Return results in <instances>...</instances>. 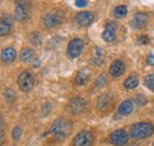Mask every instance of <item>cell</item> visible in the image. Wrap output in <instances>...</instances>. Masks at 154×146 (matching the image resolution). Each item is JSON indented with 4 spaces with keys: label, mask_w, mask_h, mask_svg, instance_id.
<instances>
[{
    "label": "cell",
    "mask_w": 154,
    "mask_h": 146,
    "mask_svg": "<svg viewBox=\"0 0 154 146\" xmlns=\"http://www.w3.org/2000/svg\"><path fill=\"white\" fill-rule=\"evenodd\" d=\"M154 132V126L149 122H136L131 126L129 134L136 140H142L151 137Z\"/></svg>",
    "instance_id": "cell-1"
},
{
    "label": "cell",
    "mask_w": 154,
    "mask_h": 146,
    "mask_svg": "<svg viewBox=\"0 0 154 146\" xmlns=\"http://www.w3.org/2000/svg\"><path fill=\"white\" fill-rule=\"evenodd\" d=\"M70 131H71L70 124L65 119H62V118H58L57 120H55L50 128L51 134H54V137L57 140H64L70 134Z\"/></svg>",
    "instance_id": "cell-2"
},
{
    "label": "cell",
    "mask_w": 154,
    "mask_h": 146,
    "mask_svg": "<svg viewBox=\"0 0 154 146\" xmlns=\"http://www.w3.org/2000/svg\"><path fill=\"white\" fill-rule=\"evenodd\" d=\"M62 21H63V13L59 11H50L45 13L43 17V25L48 29L56 27Z\"/></svg>",
    "instance_id": "cell-3"
},
{
    "label": "cell",
    "mask_w": 154,
    "mask_h": 146,
    "mask_svg": "<svg viewBox=\"0 0 154 146\" xmlns=\"http://www.w3.org/2000/svg\"><path fill=\"white\" fill-rule=\"evenodd\" d=\"M94 144V134L90 131H82L74 138L72 146H93Z\"/></svg>",
    "instance_id": "cell-4"
},
{
    "label": "cell",
    "mask_w": 154,
    "mask_h": 146,
    "mask_svg": "<svg viewBox=\"0 0 154 146\" xmlns=\"http://www.w3.org/2000/svg\"><path fill=\"white\" fill-rule=\"evenodd\" d=\"M18 84L23 91H30L35 86V77L29 70H25L18 76Z\"/></svg>",
    "instance_id": "cell-5"
},
{
    "label": "cell",
    "mask_w": 154,
    "mask_h": 146,
    "mask_svg": "<svg viewBox=\"0 0 154 146\" xmlns=\"http://www.w3.org/2000/svg\"><path fill=\"white\" fill-rule=\"evenodd\" d=\"M87 107V103H85V100L83 97H79L76 96L74 99H71L68 103V110L72 114H81L83 113L84 110Z\"/></svg>",
    "instance_id": "cell-6"
},
{
    "label": "cell",
    "mask_w": 154,
    "mask_h": 146,
    "mask_svg": "<svg viewBox=\"0 0 154 146\" xmlns=\"http://www.w3.org/2000/svg\"><path fill=\"white\" fill-rule=\"evenodd\" d=\"M29 14H30V5L26 1L18 2L14 10V18L19 21H23L29 18Z\"/></svg>",
    "instance_id": "cell-7"
},
{
    "label": "cell",
    "mask_w": 154,
    "mask_h": 146,
    "mask_svg": "<svg viewBox=\"0 0 154 146\" xmlns=\"http://www.w3.org/2000/svg\"><path fill=\"white\" fill-rule=\"evenodd\" d=\"M83 50V40L79 38H75L72 39L69 45H68V55L70 56L71 58H76L81 55Z\"/></svg>",
    "instance_id": "cell-8"
},
{
    "label": "cell",
    "mask_w": 154,
    "mask_h": 146,
    "mask_svg": "<svg viewBox=\"0 0 154 146\" xmlns=\"http://www.w3.org/2000/svg\"><path fill=\"white\" fill-rule=\"evenodd\" d=\"M109 139L112 144L116 146H122L128 143V134L123 129H116L110 134Z\"/></svg>",
    "instance_id": "cell-9"
},
{
    "label": "cell",
    "mask_w": 154,
    "mask_h": 146,
    "mask_svg": "<svg viewBox=\"0 0 154 146\" xmlns=\"http://www.w3.org/2000/svg\"><path fill=\"white\" fill-rule=\"evenodd\" d=\"M113 95L109 94V93H106V94H102L98 96L96 101V108L98 110H108L112 103H113Z\"/></svg>",
    "instance_id": "cell-10"
},
{
    "label": "cell",
    "mask_w": 154,
    "mask_h": 146,
    "mask_svg": "<svg viewBox=\"0 0 154 146\" xmlns=\"http://www.w3.org/2000/svg\"><path fill=\"white\" fill-rule=\"evenodd\" d=\"M102 38L106 40V42H113L116 38V25L115 23L113 21H109L104 26V30L102 32Z\"/></svg>",
    "instance_id": "cell-11"
},
{
    "label": "cell",
    "mask_w": 154,
    "mask_h": 146,
    "mask_svg": "<svg viewBox=\"0 0 154 146\" xmlns=\"http://www.w3.org/2000/svg\"><path fill=\"white\" fill-rule=\"evenodd\" d=\"M147 21H148V17H147L146 13L137 12L132 19V26L136 30H141V29H143L146 26Z\"/></svg>",
    "instance_id": "cell-12"
},
{
    "label": "cell",
    "mask_w": 154,
    "mask_h": 146,
    "mask_svg": "<svg viewBox=\"0 0 154 146\" xmlns=\"http://www.w3.org/2000/svg\"><path fill=\"white\" fill-rule=\"evenodd\" d=\"M75 19H76V23L78 25H81V26H88V25H90V24L93 23L94 16H93L91 12L85 11V12H79V13H77Z\"/></svg>",
    "instance_id": "cell-13"
},
{
    "label": "cell",
    "mask_w": 154,
    "mask_h": 146,
    "mask_svg": "<svg viewBox=\"0 0 154 146\" xmlns=\"http://www.w3.org/2000/svg\"><path fill=\"white\" fill-rule=\"evenodd\" d=\"M125 63L120 59H115L110 67H109V74L113 76V77H120L122 74L125 73Z\"/></svg>",
    "instance_id": "cell-14"
},
{
    "label": "cell",
    "mask_w": 154,
    "mask_h": 146,
    "mask_svg": "<svg viewBox=\"0 0 154 146\" xmlns=\"http://www.w3.org/2000/svg\"><path fill=\"white\" fill-rule=\"evenodd\" d=\"M89 76H90V71L88 68H83L81 69L78 73H77L76 77H75V83L77 86H84L88 80H89Z\"/></svg>",
    "instance_id": "cell-15"
},
{
    "label": "cell",
    "mask_w": 154,
    "mask_h": 146,
    "mask_svg": "<svg viewBox=\"0 0 154 146\" xmlns=\"http://www.w3.org/2000/svg\"><path fill=\"white\" fill-rule=\"evenodd\" d=\"M17 57V52L13 48H6L1 51V59L4 63H12Z\"/></svg>",
    "instance_id": "cell-16"
},
{
    "label": "cell",
    "mask_w": 154,
    "mask_h": 146,
    "mask_svg": "<svg viewBox=\"0 0 154 146\" xmlns=\"http://www.w3.org/2000/svg\"><path fill=\"white\" fill-rule=\"evenodd\" d=\"M117 112H119V114H121V115H129V114L133 112V102H132L131 100L123 101V102L120 105Z\"/></svg>",
    "instance_id": "cell-17"
},
{
    "label": "cell",
    "mask_w": 154,
    "mask_h": 146,
    "mask_svg": "<svg viewBox=\"0 0 154 146\" xmlns=\"http://www.w3.org/2000/svg\"><path fill=\"white\" fill-rule=\"evenodd\" d=\"M35 51L31 50V49H23L21 52H20V61L24 62V63H29V62H32L35 59Z\"/></svg>",
    "instance_id": "cell-18"
},
{
    "label": "cell",
    "mask_w": 154,
    "mask_h": 146,
    "mask_svg": "<svg viewBox=\"0 0 154 146\" xmlns=\"http://www.w3.org/2000/svg\"><path fill=\"white\" fill-rule=\"evenodd\" d=\"M137 84H139V78H137L135 75L128 76V77L125 80V82H123V86H125V88H127V89H134V88L137 87Z\"/></svg>",
    "instance_id": "cell-19"
},
{
    "label": "cell",
    "mask_w": 154,
    "mask_h": 146,
    "mask_svg": "<svg viewBox=\"0 0 154 146\" xmlns=\"http://www.w3.org/2000/svg\"><path fill=\"white\" fill-rule=\"evenodd\" d=\"M126 14H127V7H126V6L120 5V6L115 7V10H114V16H115V18H117V19L125 18Z\"/></svg>",
    "instance_id": "cell-20"
},
{
    "label": "cell",
    "mask_w": 154,
    "mask_h": 146,
    "mask_svg": "<svg viewBox=\"0 0 154 146\" xmlns=\"http://www.w3.org/2000/svg\"><path fill=\"white\" fill-rule=\"evenodd\" d=\"M10 30H11V25L8 21H6L5 19H1V23H0V35L1 36H6L10 33Z\"/></svg>",
    "instance_id": "cell-21"
},
{
    "label": "cell",
    "mask_w": 154,
    "mask_h": 146,
    "mask_svg": "<svg viewBox=\"0 0 154 146\" xmlns=\"http://www.w3.org/2000/svg\"><path fill=\"white\" fill-rule=\"evenodd\" d=\"M29 40L33 45H40V43H42V35L39 32H32L30 35V37H29Z\"/></svg>",
    "instance_id": "cell-22"
},
{
    "label": "cell",
    "mask_w": 154,
    "mask_h": 146,
    "mask_svg": "<svg viewBox=\"0 0 154 146\" xmlns=\"http://www.w3.org/2000/svg\"><path fill=\"white\" fill-rule=\"evenodd\" d=\"M4 97H5V100L7 102L11 103V102H13L16 100V93L12 89H6V90L4 91Z\"/></svg>",
    "instance_id": "cell-23"
},
{
    "label": "cell",
    "mask_w": 154,
    "mask_h": 146,
    "mask_svg": "<svg viewBox=\"0 0 154 146\" xmlns=\"http://www.w3.org/2000/svg\"><path fill=\"white\" fill-rule=\"evenodd\" d=\"M145 84L149 90L154 91V74H151L145 77Z\"/></svg>",
    "instance_id": "cell-24"
},
{
    "label": "cell",
    "mask_w": 154,
    "mask_h": 146,
    "mask_svg": "<svg viewBox=\"0 0 154 146\" xmlns=\"http://www.w3.org/2000/svg\"><path fill=\"white\" fill-rule=\"evenodd\" d=\"M134 101L137 106H143V105H146V102H147V101H146V97H145L143 95H135Z\"/></svg>",
    "instance_id": "cell-25"
},
{
    "label": "cell",
    "mask_w": 154,
    "mask_h": 146,
    "mask_svg": "<svg viewBox=\"0 0 154 146\" xmlns=\"http://www.w3.org/2000/svg\"><path fill=\"white\" fill-rule=\"evenodd\" d=\"M95 84H96V87H103V86H106L107 84V77L103 76V75L98 76L96 78V81H95Z\"/></svg>",
    "instance_id": "cell-26"
},
{
    "label": "cell",
    "mask_w": 154,
    "mask_h": 146,
    "mask_svg": "<svg viewBox=\"0 0 154 146\" xmlns=\"http://www.w3.org/2000/svg\"><path fill=\"white\" fill-rule=\"evenodd\" d=\"M21 128L20 127H14L13 128V131H12V138L14 139V140H19L20 137H21Z\"/></svg>",
    "instance_id": "cell-27"
},
{
    "label": "cell",
    "mask_w": 154,
    "mask_h": 146,
    "mask_svg": "<svg viewBox=\"0 0 154 146\" xmlns=\"http://www.w3.org/2000/svg\"><path fill=\"white\" fill-rule=\"evenodd\" d=\"M137 43H140V44H148L149 43V38L147 36H139L137 37Z\"/></svg>",
    "instance_id": "cell-28"
},
{
    "label": "cell",
    "mask_w": 154,
    "mask_h": 146,
    "mask_svg": "<svg viewBox=\"0 0 154 146\" xmlns=\"http://www.w3.org/2000/svg\"><path fill=\"white\" fill-rule=\"evenodd\" d=\"M75 4L77 7H84L87 6V0H75Z\"/></svg>",
    "instance_id": "cell-29"
},
{
    "label": "cell",
    "mask_w": 154,
    "mask_h": 146,
    "mask_svg": "<svg viewBox=\"0 0 154 146\" xmlns=\"http://www.w3.org/2000/svg\"><path fill=\"white\" fill-rule=\"evenodd\" d=\"M147 63L149 64V65H154V55L153 54H151V55L147 56Z\"/></svg>",
    "instance_id": "cell-30"
},
{
    "label": "cell",
    "mask_w": 154,
    "mask_h": 146,
    "mask_svg": "<svg viewBox=\"0 0 154 146\" xmlns=\"http://www.w3.org/2000/svg\"><path fill=\"white\" fill-rule=\"evenodd\" d=\"M96 51H97V56H102V55H103V51H102V50H100L98 48H96Z\"/></svg>",
    "instance_id": "cell-31"
}]
</instances>
